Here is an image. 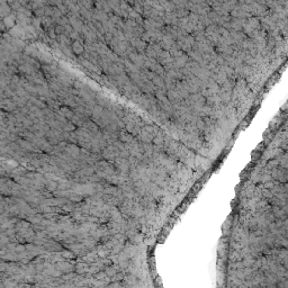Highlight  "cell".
<instances>
[{
  "mask_svg": "<svg viewBox=\"0 0 288 288\" xmlns=\"http://www.w3.org/2000/svg\"><path fill=\"white\" fill-rule=\"evenodd\" d=\"M2 22H4L6 28H14V27H15L16 22H17V18H16L15 15L9 14V15L5 16L4 19H2Z\"/></svg>",
  "mask_w": 288,
  "mask_h": 288,
  "instance_id": "1",
  "label": "cell"
},
{
  "mask_svg": "<svg viewBox=\"0 0 288 288\" xmlns=\"http://www.w3.org/2000/svg\"><path fill=\"white\" fill-rule=\"evenodd\" d=\"M5 30H6V26H5L2 19H0V32H4Z\"/></svg>",
  "mask_w": 288,
  "mask_h": 288,
  "instance_id": "4",
  "label": "cell"
},
{
  "mask_svg": "<svg viewBox=\"0 0 288 288\" xmlns=\"http://www.w3.org/2000/svg\"><path fill=\"white\" fill-rule=\"evenodd\" d=\"M72 52H73L74 54H77V55L81 54L82 52H83V46H82L81 42L78 41V40H76L73 42V44H72Z\"/></svg>",
  "mask_w": 288,
  "mask_h": 288,
  "instance_id": "2",
  "label": "cell"
},
{
  "mask_svg": "<svg viewBox=\"0 0 288 288\" xmlns=\"http://www.w3.org/2000/svg\"><path fill=\"white\" fill-rule=\"evenodd\" d=\"M42 25L48 28V27H51V25H52V20L48 18V17H44V18L42 19Z\"/></svg>",
  "mask_w": 288,
  "mask_h": 288,
  "instance_id": "3",
  "label": "cell"
}]
</instances>
